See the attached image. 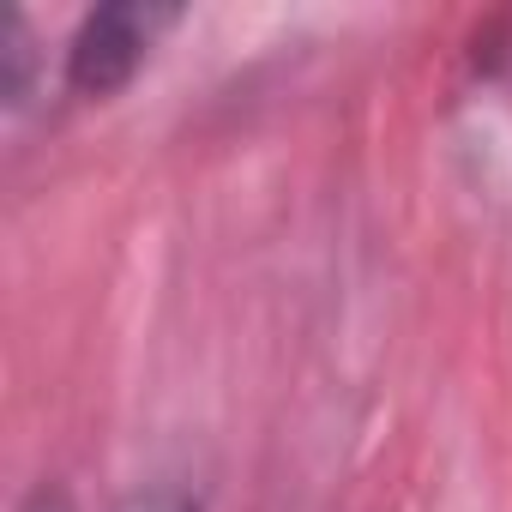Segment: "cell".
<instances>
[{
    "instance_id": "cell-1",
    "label": "cell",
    "mask_w": 512,
    "mask_h": 512,
    "mask_svg": "<svg viewBox=\"0 0 512 512\" xmlns=\"http://www.w3.org/2000/svg\"><path fill=\"white\" fill-rule=\"evenodd\" d=\"M181 25V7L163 0H109L85 13V25L67 43V91L85 103H103L133 85V73L151 61V49Z\"/></svg>"
},
{
    "instance_id": "cell-2",
    "label": "cell",
    "mask_w": 512,
    "mask_h": 512,
    "mask_svg": "<svg viewBox=\"0 0 512 512\" xmlns=\"http://www.w3.org/2000/svg\"><path fill=\"white\" fill-rule=\"evenodd\" d=\"M31 85H37V37L13 13L7 31H0V91H7V109H25L31 103Z\"/></svg>"
},
{
    "instance_id": "cell-3",
    "label": "cell",
    "mask_w": 512,
    "mask_h": 512,
    "mask_svg": "<svg viewBox=\"0 0 512 512\" xmlns=\"http://www.w3.org/2000/svg\"><path fill=\"white\" fill-rule=\"evenodd\" d=\"M115 512H199V500L175 482H151V488H133Z\"/></svg>"
},
{
    "instance_id": "cell-4",
    "label": "cell",
    "mask_w": 512,
    "mask_h": 512,
    "mask_svg": "<svg viewBox=\"0 0 512 512\" xmlns=\"http://www.w3.org/2000/svg\"><path fill=\"white\" fill-rule=\"evenodd\" d=\"M19 512H73V500H67V488H55V482H37L31 494H25V506Z\"/></svg>"
}]
</instances>
